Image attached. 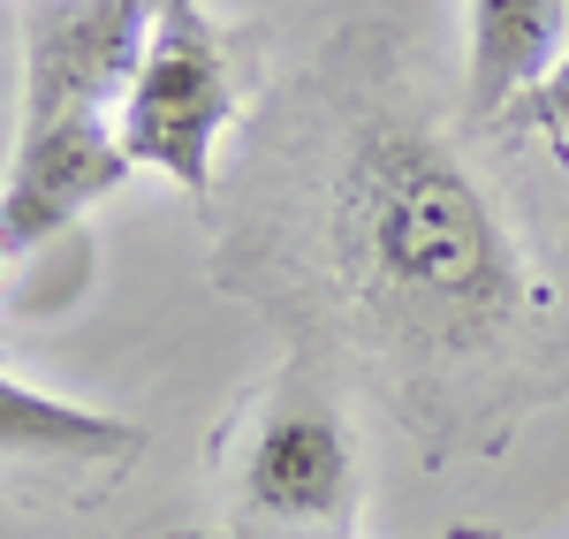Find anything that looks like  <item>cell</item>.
Returning <instances> with one entry per match:
<instances>
[{
    "instance_id": "cell-1",
    "label": "cell",
    "mask_w": 569,
    "mask_h": 539,
    "mask_svg": "<svg viewBox=\"0 0 569 539\" xmlns=\"http://www.w3.org/2000/svg\"><path fill=\"white\" fill-rule=\"evenodd\" d=\"M305 160L297 259L319 273L335 319L410 380L418 403L456 410V380L509 365L547 312L517 228L426 107L380 69L319 107Z\"/></svg>"
},
{
    "instance_id": "cell-2",
    "label": "cell",
    "mask_w": 569,
    "mask_h": 539,
    "mask_svg": "<svg viewBox=\"0 0 569 539\" xmlns=\"http://www.w3.org/2000/svg\"><path fill=\"white\" fill-rule=\"evenodd\" d=\"M236 130V39L206 0H160L137 77L114 107V137L137 168L190 198H213V152Z\"/></svg>"
},
{
    "instance_id": "cell-3",
    "label": "cell",
    "mask_w": 569,
    "mask_h": 539,
    "mask_svg": "<svg viewBox=\"0 0 569 539\" xmlns=\"http://www.w3.org/2000/svg\"><path fill=\"white\" fill-rule=\"evenodd\" d=\"M236 501L273 539L357 525V433L311 365H289L251 410V433L236 449Z\"/></svg>"
},
{
    "instance_id": "cell-4",
    "label": "cell",
    "mask_w": 569,
    "mask_h": 539,
    "mask_svg": "<svg viewBox=\"0 0 569 539\" xmlns=\"http://www.w3.org/2000/svg\"><path fill=\"white\" fill-rule=\"evenodd\" d=\"M137 456H144V433L130 418L61 403V396L31 388V380L0 372V479L8 487L84 501L99 487H114Z\"/></svg>"
},
{
    "instance_id": "cell-5",
    "label": "cell",
    "mask_w": 569,
    "mask_h": 539,
    "mask_svg": "<svg viewBox=\"0 0 569 539\" xmlns=\"http://www.w3.org/2000/svg\"><path fill=\"white\" fill-rule=\"evenodd\" d=\"M463 99L479 122H501L569 39V0H463Z\"/></svg>"
},
{
    "instance_id": "cell-6",
    "label": "cell",
    "mask_w": 569,
    "mask_h": 539,
    "mask_svg": "<svg viewBox=\"0 0 569 539\" xmlns=\"http://www.w3.org/2000/svg\"><path fill=\"white\" fill-rule=\"evenodd\" d=\"M501 122H509V130H525V137H547V144L569 160V39H562V53H555V69H547V77H539V84H531Z\"/></svg>"
},
{
    "instance_id": "cell-7",
    "label": "cell",
    "mask_w": 569,
    "mask_h": 539,
    "mask_svg": "<svg viewBox=\"0 0 569 539\" xmlns=\"http://www.w3.org/2000/svg\"><path fill=\"white\" fill-rule=\"evenodd\" d=\"M448 539H509V532H493V525H448Z\"/></svg>"
},
{
    "instance_id": "cell-8",
    "label": "cell",
    "mask_w": 569,
    "mask_h": 539,
    "mask_svg": "<svg viewBox=\"0 0 569 539\" xmlns=\"http://www.w3.org/2000/svg\"><path fill=\"white\" fill-rule=\"evenodd\" d=\"M168 539H273V532H168Z\"/></svg>"
}]
</instances>
